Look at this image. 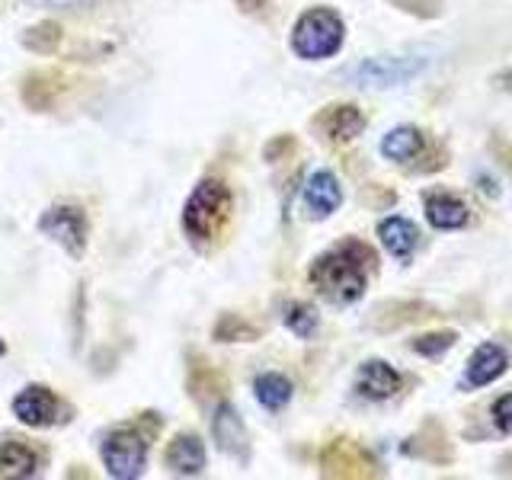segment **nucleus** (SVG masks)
<instances>
[{
    "label": "nucleus",
    "mask_w": 512,
    "mask_h": 480,
    "mask_svg": "<svg viewBox=\"0 0 512 480\" xmlns=\"http://www.w3.org/2000/svg\"><path fill=\"white\" fill-rule=\"evenodd\" d=\"M372 266L375 253L359 240H346V244L317 256V263L311 266V285L333 304H352L365 295Z\"/></svg>",
    "instance_id": "nucleus-1"
},
{
    "label": "nucleus",
    "mask_w": 512,
    "mask_h": 480,
    "mask_svg": "<svg viewBox=\"0 0 512 480\" xmlns=\"http://www.w3.org/2000/svg\"><path fill=\"white\" fill-rule=\"evenodd\" d=\"M343 39H346V26L340 20V13H333L327 7H314L308 13H301L292 29V48L304 61L333 58L343 48Z\"/></svg>",
    "instance_id": "nucleus-2"
},
{
    "label": "nucleus",
    "mask_w": 512,
    "mask_h": 480,
    "mask_svg": "<svg viewBox=\"0 0 512 480\" xmlns=\"http://www.w3.org/2000/svg\"><path fill=\"white\" fill-rule=\"evenodd\" d=\"M231 212V192L221 180H202L183 208V228L192 240H212Z\"/></svg>",
    "instance_id": "nucleus-3"
},
{
    "label": "nucleus",
    "mask_w": 512,
    "mask_h": 480,
    "mask_svg": "<svg viewBox=\"0 0 512 480\" xmlns=\"http://www.w3.org/2000/svg\"><path fill=\"white\" fill-rule=\"evenodd\" d=\"M429 58L423 55H378V58H365L359 64H352V68L340 71L343 80L356 87H400L407 84V80L420 77L426 71Z\"/></svg>",
    "instance_id": "nucleus-4"
},
{
    "label": "nucleus",
    "mask_w": 512,
    "mask_h": 480,
    "mask_svg": "<svg viewBox=\"0 0 512 480\" xmlns=\"http://www.w3.org/2000/svg\"><path fill=\"white\" fill-rule=\"evenodd\" d=\"M103 464H106V474L116 480L141 477L144 464H148V439L132 426L109 432L103 439Z\"/></svg>",
    "instance_id": "nucleus-5"
},
{
    "label": "nucleus",
    "mask_w": 512,
    "mask_h": 480,
    "mask_svg": "<svg viewBox=\"0 0 512 480\" xmlns=\"http://www.w3.org/2000/svg\"><path fill=\"white\" fill-rule=\"evenodd\" d=\"M39 231L48 234L71 256H80L87 247V215L77 205H52L39 218Z\"/></svg>",
    "instance_id": "nucleus-6"
},
{
    "label": "nucleus",
    "mask_w": 512,
    "mask_h": 480,
    "mask_svg": "<svg viewBox=\"0 0 512 480\" xmlns=\"http://www.w3.org/2000/svg\"><path fill=\"white\" fill-rule=\"evenodd\" d=\"M13 413L23 426L32 429L52 426L58 416V397L48 388H42V384H29V388H23L13 397Z\"/></svg>",
    "instance_id": "nucleus-7"
},
{
    "label": "nucleus",
    "mask_w": 512,
    "mask_h": 480,
    "mask_svg": "<svg viewBox=\"0 0 512 480\" xmlns=\"http://www.w3.org/2000/svg\"><path fill=\"white\" fill-rule=\"evenodd\" d=\"M340 205H343L340 180L330 170H314L308 176V186H304V208H308V215L317 221L330 218Z\"/></svg>",
    "instance_id": "nucleus-8"
},
{
    "label": "nucleus",
    "mask_w": 512,
    "mask_h": 480,
    "mask_svg": "<svg viewBox=\"0 0 512 480\" xmlns=\"http://www.w3.org/2000/svg\"><path fill=\"white\" fill-rule=\"evenodd\" d=\"M400 384H404V378L384 359H368L356 375V391L365 400H388L400 391Z\"/></svg>",
    "instance_id": "nucleus-9"
},
{
    "label": "nucleus",
    "mask_w": 512,
    "mask_h": 480,
    "mask_svg": "<svg viewBox=\"0 0 512 480\" xmlns=\"http://www.w3.org/2000/svg\"><path fill=\"white\" fill-rule=\"evenodd\" d=\"M506 368H509V356L500 346L480 343L468 359V384L471 388H484V384H493L500 375H506Z\"/></svg>",
    "instance_id": "nucleus-10"
},
{
    "label": "nucleus",
    "mask_w": 512,
    "mask_h": 480,
    "mask_svg": "<svg viewBox=\"0 0 512 480\" xmlns=\"http://www.w3.org/2000/svg\"><path fill=\"white\" fill-rule=\"evenodd\" d=\"M167 464L173 474L180 477H196L205 471V445L199 436H192V432H180L170 448H167Z\"/></svg>",
    "instance_id": "nucleus-11"
},
{
    "label": "nucleus",
    "mask_w": 512,
    "mask_h": 480,
    "mask_svg": "<svg viewBox=\"0 0 512 480\" xmlns=\"http://www.w3.org/2000/svg\"><path fill=\"white\" fill-rule=\"evenodd\" d=\"M215 439H218V448L224 455L231 458H247V429H244V420L237 416V410L231 404H221L218 413H215Z\"/></svg>",
    "instance_id": "nucleus-12"
},
{
    "label": "nucleus",
    "mask_w": 512,
    "mask_h": 480,
    "mask_svg": "<svg viewBox=\"0 0 512 480\" xmlns=\"http://www.w3.org/2000/svg\"><path fill=\"white\" fill-rule=\"evenodd\" d=\"M426 218L432 228L439 231H455L468 224V205H464L452 192H429L426 196Z\"/></svg>",
    "instance_id": "nucleus-13"
},
{
    "label": "nucleus",
    "mask_w": 512,
    "mask_h": 480,
    "mask_svg": "<svg viewBox=\"0 0 512 480\" xmlns=\"http://www.w3.org/2000/svg\"><path fill=\"white\" fill-rule=\"evenodd\" d=\"M320 128L327 132L330 141H352L362 135L365 116L359 106L343 103V106H330L324 116H320Z\"/></svg>",
    "instance_id": "nucleus-14"
},
{
    "label": "nucleus",
    "mask_w": 512,
    "mask_h": 480,
    "mask_svg": "<svg viewBox=\"0 0 512 480\" xmlns=\"http://www.w3.org/2000/svg\"><path fill=\"white\" fill-rule=\"evenodd\" d=\"M423 148H426V138L420 128H413V125H397L381 138V154L394 160V164H407V160L420 157Z\"/></svg>",
    "instance_id": "nucleus-15"
},
{
    "label": "nucleus",
    "mask_w": 512,
    "mask_h": 480,
    "mask_svg": "<svg viewBox=\"0 0 512 480\" xmlns=\"http://www.w3.org/2000/svg\"><path fill=\"white\" fill-rule=\"evenodd\" d=\"M378 237H381L384 250H388L391 256H397V260H407V256L413 253V247H416V240H420V234H416V228H413V221L400 218V215L384 218L378 224Z\"/></svg>",
    "instance_id": "nucleus-16"
},
{
    "label": "nucleus",
    "mask_w": 512,
    "mask_h": 480,
    "mask_svg": "<svg viewBox=\"0 0 512 480\" xmlns=\"http://www.w3.org/2000/svg\"><path fill=\"white\" fill-rule=\"evenodd\" d=\"M0 474L7 477H36L39 455L26 442H4L0 445Z\"/></svg>",
    "instance_id": "nucleus-17"
},
{
    "label": "nucleus",
    "mask_w": 512,
    "mask_h": 480,
    "mask_svg": "<svg viewBox=\"0 0 512 480\" xmlns=\"http://www.w3.org/2000/svg\"><path fill=\"white\" fill-rule=\"evenodd\" d=\"M292 391H295L292 381H288L285 375H279V372H263V375H256V381H253V394L266 410H282L288 400H292Z\"/></svg>",
    "instance_id": "nucleus-18"
},
{
    "label": "nucleus",
    "mask_w": 512,
    "mask_h": 480,
    "mask_svg": "<svg viewBox=\"0 0 512 480\" xmlns=\"http://www.w3.org/2000/svg\"><path fill=\"white\" fill-rule=\"evenodd\" d=\"M285 327L292 333H298L301 340H311V336L317 333V327H320V317H317V311L311 308V304H292V308L285 311Z\"/></svg>",
    "instance_id": "nucleus-19"
},
{
    "label": "nucleus",
    "mask_w": 512,
    "mask_h": 480,
    "mask_svg": "<svg viewBox=\"0 0 512 480\" xmlns=\"http://www.w3.org/2000/svg\"><path fill=\"white\" fill-rule=\"evenodd\" d=\"M455 330H439V333H426V336H416L413 340V349L420 352V356H442L445 349H452L455 346Z\"/></svg>",
    "instance_id": "nucleus-20"
},
{
    "label": "nucleus",
    "mask_w": 512,
    "mask_h": 480,
    "mask_svg": "<svg viewBox=\"0 0 512 480\" xmlns=\"http://www.w3.org/2000/svg\"><path fill=\"white\" fill-rule=\"evenodd\" d=\"M29 7H42V10H80V7H93L100 0H23Z\"/></svg>",
    "instance_id": "nucleus-21"
},
{
    "label": "nucleus",
    "mask_w": 512,
    "mask_h": 480,
    "mask_svg": "<svg viewBox=\"0 0 512 480\" xmlns=\"http://www.w3.org/2000/svg\"><path fill=\"white\" fill-rule=\"evenodd\" d=\"M493 420L503 432H512V394H503L500 400L493 404Z\"/></svg>",
    "instance_id": "nucleus-22"
},
{
    "label": "nucleus",
    "mask_w": 512,
    "mask_h": 480,
    "mask_svg": "<svg viewBox=\"0 0 512 480\" xmlns=\"http://www.w3.org/2000/svg\"><path fill=\"white\" fill-rule=\"evenodd\" d=\"M4 352H7V346H4V340H0V356H4Z\"/></svg>",
    "instance_id": "nucleus-23"
}]
</instances>
